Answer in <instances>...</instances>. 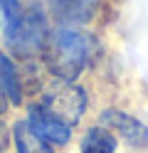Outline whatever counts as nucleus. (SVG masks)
Listing matches in <instances>:
<instances>
[{
    "mask_svg": "<svg viewBox=\"0 0 148 153\" xmlns=\"http://www.w3.org/2000/svg\"><path fill=\"white\" fill-rule=\"evenodd\" d=\"M45 62L49 74L59 82H74L99 54V40L91 32L59 25L45 45Z\"/></svg>",
    "mask_w": 148,
    "mask_h": 153,
    "instance_id": "obj_1",
    "label": "nucleus"
},
{
    "mask_svg": "<svg viewBox=\"0 0 148 153\" xmlns=\"http://www.w3.org/2000/svg\"><path fill=\"white\" fill-rule=\"evenodd\" d=\"M86 91L82 87H77L74 82H54L52 87L45 91L42 104H37L45 114H49L52 119L67 123L69 128L77 126L79 119L86 111Z\"/></svg>",
    "mask_w": 148,
    "mask_h": 153,
    "instance_id": "obj_2",
    "label": "nucleus"
},
{
    "mask_svg": "<svg viewBox=\"0 0 148 153\" xmlns=\"http://www.w3.org/2000/svg\"><path fill=\"white\" fill-rule=\"evenodd\" d=\"M49 40V30H47V17L39 7H30L22 15V22L20 27L7 37V47L13 50V54L22 57V59H30L39 52H45V45Z\"/></svg>",
    "mask_w": 148,
    "mask_h": 153,
    "instance_id": "obj_3",
    "label": "nucleus"
},
{
    "mask_svg": "<svg viewBox=\"0 0 148 153\" xmlns=\"http://www.w3.org/2000/svg\"><path fill=\"white\" fill-rule=\"evenodd\" d=\"M99 121H101V126L106 131L121 136L126 143H131V146H136V148H146L148 146V126L143 121H138L136 116H131V114L118 111V109H106L101 116H99Z\"/></svg>",
    "mask_w": 148,
    "mask_h": 153,
    "instance_id": "obj_4",
    "label": "nucleus"
},
{
    "mask_svg": "<svg viewBox=\"0 0 148 153\" xmlns=\"http://www.w3.org/2000/svg\"><path fill=\"white\" fill-rule=\"evenodd\" d=\"M27 123L32 126V131L37 133L39 138L49 141L52 146H62V143H67L69 138H72V128H69L67 123L52 119L49 114H45L39 106H30V111H27Z\"/></svg>",
    "mask_w": 148,
    "mask_h": 153,
    "instance_id": "obj_5",
    "label": "nucleus"
},
{
    "mask_svg": "<svg viewBox=\"0 0 148 153\" xmlns=\"http://www.w3.org/2000/svg\"><path fill=\"white\" fill-rule=\"evenodd\" d=\"M96 0H49V10L64 27H79L91 20Z\"/></svg>",
    "mask_w": 148,
    "mask_h": 153,
    "instance_id": "obj_6",
    "label": "nucleus"
},
{
    "mask_svg": "<svg viewBox=\"0 0 148 153\" xmlns=\"http://www.w3.org/2000/svg\"><path fill=\"white\" fill-rule=\"evenodd\" d=\"M13 138H15L17 153H54L52 143L45 141V138H39L27 121H17V123H15Z\"/></svg>",
    "mask_w": 148,
    "mask_h": 153,
    "instance_id": "obj_7",
    "label": "nucleus"
},
{
    "mask_svg": "<svg viewBox=\"0 0 148 153\" xmlns=\"http://www.w3.org/2000/svg\"><path fill=\"white\" fill-rule=\"evenodd\" d=\"M116 151V138L111 131H106L104 126L89 128L86 136L82 141V151L79 153H114Z\"/></svg>",
    "mask_w": 148,
    "mask_h": 153,
    "instance_id": "obj_8",
    "label": "nucleus"
},
{
    "mask_svg": "<svg viewBox=\"0 0 148 153\" xmlns=\"http://www.w3.org/2000/svg\"><path fill=\"white\" fill-rule=\"evenodd\" d=\"M0 84H3L10 104H20V99H22V89H20L17 69H15V64L10 62V57L3 50H0Z\"/></svg>",
    "mask_w": 148,
    "mask_h": 153,
    "instance_id": "obj_9",
    "label": "nucleus"
},
{
    "mask_svg": "<svg viewBox=\"0 0 148 153\" xmlns=\"http://www.w3.org/2000/svg\"><path fill=\"white\" fill-rule=\"evenodd\" d=\"M22 15H25V7L20 0H0V25H3L5 40L20 27Z\"/></svg>",
    "mask_w": 148,
    "mask_h": 153,
    "instance_id": "obj_10",
    "label": "nucleus"
},
{
    "mask_svg": "<svg viewBox=\"0 0 148 153\" xmlns=\"http://www.w3.org/2000/svg\"><path fill=\"white\" fill-rule=\"evenodd\" d=\"M7 141H10V131H7V126H5V123L0 121V153L7 148Z\"/></svg>",
    "mask_w": 148,
    "mask_h": 153,
    "instance_id": "obj_11",
    "label": "nucleus"
},
{
    "mask_svg": "<svg viewBox=\"0 0 148 153\" xmlns=\"http://www.w3.org/2000/svg\"><path fill=\"white\" fill-rule=\"evenodd\" d=\"M7 104H10V99H7V94H5V89H3V84H0V116L7 111Z\"/></svg>",
    "mask_w": 148,
    "mask_h": 153,
    "instance_id": "obj_12",
    "label": "nucleus"
}]
</instances>
